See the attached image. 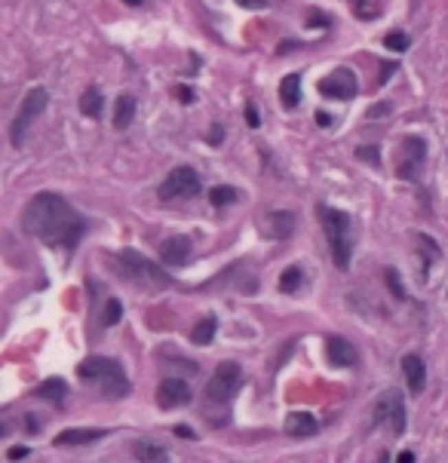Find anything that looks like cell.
I'll return each mask as SVG.
<instances>
[{
  "mask_svg": "<svg viewBox=\"0 0 448 463\" xmlns=\"http://www.w3.org/2000/svg\"><path fill=\"white\" fill-rule=\"evenodd\" d=\"M22 227L28 236L46 242V246H56V249H74L83 236V218L71 209V203L58 194H34L31 203L25 206L22 215Z\"/></svg>",
  "mask_w": 448,
  "mask_h": 463,
  "instance_id": "cell-1",
  "label": "cell"
},
{
  "mask_svg": "<svg viewBox=\"0 0 448 463\" xmlns=\"http://www.w3.org/2000/svg\"><path fill=\"white\" fill-rule=\"evenodd\" d=\"M114 270L129 280L138 289H148V292H163V289L172 286V276L163 267H157L154 261H148L142 252L135 249H123V252L114 255Z\"/></svg>",
  "mask_w": 448,
  "mask_h": 463,
  "instance_id": "cell-2",
  "label": "cell"
},
{
  "mask_svg": "<svg viewBox=\"0 0 448 463\" xmlns=\"http://www.w3.org/2000/svg\"><path fill=\"white\" fill-rule=\"evenodd\" d=\"M77 374H80L83 381L98 383L102 396H108V399H123V396H129L126 372H123V365L117 359H108V356H89V359L80 362Z\"/></svg>",
  "mask_w": 448,
  "mask_h": 463,
  "instance_id": "cell-3",
  "label": "cell"
},
{
  "mask_svg": "<svg viewBox=\"0 0 448 463\" xmlns=\"http://www.w3.org/2000/svg\"><path fill=\"white\" fill-rule=\"evenodd\" d=\"M320 215V224L326 230V240H328V249H332V261L338 270H347L350 267V218L344 212L332 209V206H320L316 209Z\"/></svg>",
  "mask_w": 448,
  "mask_h": 463,
  "instance_id": "cell-4",
  "label": "cell"
},
{
  "mask_svg": "<svg viewBox=\"0 0 448 463\" xmlns=\"http://www.w3.org/2000/svg\"><path fill=\"white\" fill-rule=\"evenodd\" d=\"M381 423H387L393 436H403L405 433V402H403V393H399L396 387L384 389V393L374 399L372 427H381Z\"/></svg>",
  "mask_w": 448,
  "mask_h": 463,
  "instance_id": "cell-5",
  "label": "cell"
},
{
  "mask_svg": "<svg viewBox=\"0 0 448 463\" xmlns=\"http://www.w3.org/2000/svg\"><path fill=\"white\" fill-rule=\"evenodd\" d=\"M46 104H49V92H46L43 86H34V89L22 98V104H19V114H16V120H12V129H10L12 148H22L25 129H28V123L34 120V117H41V111H46Z\"/></svg>",
  "mask_w": 448,
  "mask_h": 463,
  "instance_id": "cell-6",
  "label": "cell"
},
{
  "mask_svg": "<svg viewBox=\"0 0 448 463\" xmlns=\"http://www.w3.org/2000/svg\"><path fill=\"white\" fill-rule=\"evenodd\" d=\"M240 383H243V368L236 365V362H221V365L215 368L212 381L206 383V399L215 402V405L230 402L236 396V389H240Z\"/></svg>",
  "mask_w": 448,
  "mask_h": 463,
  "instance_id": "cell-7",
  "label": "cell"
},
{
  "mask_svg": "<svg viewBox=\"0 0 448 463\" xmlns=\"http://www.w3.org/2000/svg\"><path fill=\"white\" fill-rule=\"evenodd\" d=\"M200 194V178L190 166H175L163 178L160 184V200H188V196H197Z\"/></svg>",
  "mask_w": 448,
  "mask_h": 463,
  "instance_id": "cell-8",
  "label": "cell"
},
{
  "mask_svg": "<svg viewBox=\"0 0 448 463\" xmlns=\"http://www.w3.org/2000/svg\"><path fill=\"white\" fill-rule=\"evenodd\" d=\"M359 92V80L350 68H335L320 80V95L332 98V102H350Z\"/></svg>",
  "mask_w": 448,
  "mask_h": 463,
  "instance_id": "cell-9",
  "label": "cell"
},
{
  "mask_svg": "<svg viewBox=\"0 0 448 463\" xmlns=\"http://www.w3.org/2000/svg\"><path fill=\"white\" fill-rule=\"evenodd\" d=\"M424 157H427V142L424 138H418V135H408L403 142V148H399V166H396L399 178H414L418 175Z\"/></svg>",
  "mask_w": 448,
  "mask_h": 463,
  "instance_id": "cell-10",
  "label": "cell"
},
{
  "mask_svg": "<svg viewBox=\"0 0 448 463\" xmlns=\"http://www.w3.org/2000/svg\"><path fill=\"white\" fill-rule=\"evenodd\" d=\"M190 402V387L184 378H166L157 387V405L160 408H184Z\"/></svg>",
  "mask_w": 448,
  "mask_h": 463,
  "instance_id": "cell-11",
  "label": "cell"
},
{
  "mask_svg": "<svg viewBox=\"0 0 448 463\" xmlns=\"http://www.w3.org/2000/svg\"><path fill=\"white\" fill-rule=\"evenodd\" d=\"M295 224H298V218L289 209H273L261 218V230H265V236H270V240H289L295 234Z\"/></svg>",
  "mask_w": 448,
  "mask_h": 463,
  "instance_id": "cell-12",
  "label": "cell"
},
{
  "mask_svg": "<svg viewBox=\"0 0 448 463\" xmlns=\"http://www.w3.org/2000/svg\"><path fill=\"white\" fill-rule=\"evenodd\" d=\"M111 429H102V427H77V429H62V433L56 436V448H71V445H92V442L104 439Z\"/></svg>",
  "mask_w": 448,
  "mask_h": 463,
  "instance_id": "cell-13",
  "label": "cell"
},
{
  "mask_svg": "<svg viewBox=\"0 0 448 463\" xmlns=\"http://www.w3.org/2000/svg\"><path fill=\"white\" fill-rule=\"evenodd\" d=\"M160 258L169 267H184L190 261V240L188 236H169L160 242Z\"/></svg>",
  "mask_w": 448,
  "mask_h": 463,
  "instance_id": "cell-14",
  "label": "cell"
},
{
  "mask_svg": "<svg viewBox=\"0 0 448 463\" xmlns=\"http://www.w3.org/2000/svg\"><path fill=\"white\" fill-rule=\"evenodd\" d=\"M403 374H405V381H408V389H412L414 396L424 393V387H427V365H424V359H421L418 353H405L403 356Z\"/></svg>",
  "mask_w": 448,
  "mask_h": 463,
  "instance_id": "cell-15",
  "label": "cell"
},
{
  "mask_svg": "<svg viewBox=\"0 0 448 463\" xmlns=\"http://www.w3.org/2000/svg\"><path fill=\"white\" fill-rule=\"evenodd\" d=\"M326 353H328V359H332V365H341V368L357 365V350H353V343L344 341V337H328Z\"/></svg>",
  "mask_w": 448,
  "mask_h": 463,
  "instance_id": "cell-16",
  "label": "cell"
},
{
  "mask_svg": "<svg viewBox=\"0 0 448 463\" xmlns=\"http://www.w3.org/2000/svg\"><path fill=\"white\" fill-rule=\"evenodd\" d=\"M316 429H320V423H316V418L307 411H295L286 418V433L289 436H313Z\"/></svg>",
  "mask_w": 448,
  "mask_h": 463,
  "instance_id": "cell-17",
  "label": "cell"
},
{
  "mask_svg": "<svg viewBox=\"0 0 448 463\" xmlns=\"http://www.w3.org/2000/svg\"><path fill=\"white\" fill-rule=\"evenodd\" d=\"M280 102H282V108H298V104H301V80H298V74L282 77V83H280Z\"/></svg>",
  "mask_w": 448,
  "mask_h": 463,
  "instance_id": "cell-18",
  "label": "cell"
},
{
  "mask_svg": "<svg viewBox=\"0 0 448 463\" xmlns=\"http://www.w3.org/2000/svg\"><path fill=\"white\" fill-rule=\"evenodd\" d=\"M34 396H37V399H49L52 405H62L65 396H68V383L58 381V378H52V381L41 383V387L34 389Z\"/></svg>",
  "mask_w": 448,
  "mask_h": 463,
  "instance_id": "cell-19",
  "label": "cell"
},
{
  "mask_svg": "<svg viewBox=\"0 0 448 463\" xmlns=\"http://www.w3.org/2000/svg\"><path fill=\"white\" fill-rule=\"evenodd\" d=\"M135 117V98L133 95H120L117 98V108H114V126L117 129H126Z\"/></svg>",
  "mask_w": 448,
  "mask_h": 463,
  "instance_id": "cell-20",
  "label": "cell"
},
{
  "mask_svg": "<svg viewBox=\"0 0 448 463\" xmlns=\"http://www.w3.org/2000/svg\"><path fill=\"white\" fill-rule=\"evenodd\" d=\"M215 328H219V322H215V316H206V319H200L194 326V332H190V341L197 343V347H206V343H212L215 337Z\"/></svg>",
  "mask_w": 448,
  "mask_h": 463,
  "instance_id": "cell-21",
  "label": "cell"
},
{
  "mask_svg": "<svg viewBox=\"0 0 448 463\" xmlns=\"http://www.w3.org/2000/svg\"><path fill=\"white\" fill-rule=\"evenodd\" d=\"M120 319H123V304L117 301V297H108V301H104V307H102V319H98V326H102V328H114Z\"/></svg>",
  "mask_w": 448,
  "mask_h": 463,
  "instance_id": "cell-22",
  "label": "cell"
},
{
  "mask_svg": "<svg viewBox=\"0 0 448 463\" xmlns=\"http://www.w3.org/2000/svg\"><path fill=\"white\" fill-rule=\"evenodd\" d=\"M80 111L87 117H92V120H96V117H102V92H98L96 86H89V89L80 95Z\"/></svg>",
  "mask_w": 448,
  "mask_h": 463,
  "instance_id": "cell-23",
  "label": "cell"
},
{
  "mask_svg": "<svg viewBox=\"0 0 448 463\" xmlns=\"http://www.w3.org/2000/svg\"><path fill=\"white\" fill-rule=\"evenodd\" d=\"M359 19H378L384 12V0H350Z\"/></svg>",
  "mask_w": 448,
  "mask_h": 463,
  "instance_id": "cell-24",
  "label": "cell"
},
{
  "mask_svg": "<svg viewBox=\"0 0 448 463\" xmlns=\"http://www.w3.org/2000/svg\"><path fill=\"white\" fill-rule=\"evenodd\" d=\"M301 280H304L301 267H286V270H282V276H280V289L286 295H292V292H298V289H301Z\"/></svg>",
  "mask_w": 448,
  "mask_h": 463,
  "instance_id": "cell-25",
  "label": "cell"
},
{
  "mask_svg": "<svg viewBox=\"0 0 448 463\" xmlns=\"http://www.w3.org/2000/svg\"><path fill=\"white\" fill-rule=\"evenodd\" d=\"M209 203H212L215 209L230 206V203H236V190L227 188V184H221V188H212V190H209Z\"/></svg>",
  "mask_w": 448,
  "mask_h": 463,
  "instance_id": "cell-26",
  "label": "cell"
},
{
  "mask_svg": "<svg viewBox=\"0 0 448 463\" xmlns=\"http://www.w3.org/2000/svg\"><path fill=\"white\" fill-rule=\"evenodd\" d=\"M384 46L393 52H405L408 46H412V41H408V34H403V31H390V34L384 37Z\"/></svg>",
  "mask_w": 448,
  "mask_h": 463,
  "instance_id": "cell-27",
  "label": "cell"
},
{
  "mask_svg": "<svg viewBox=\"0 0 448 463\" xmlns=\"http://www.w3.org/2000/svg\"><path fill=\"white\" fill-rule=\"evenodd\" d=\"M135 451H138V454H135L138 460H157V458L163 454L160 448L154 445V442H135Z\"/></svg>",
  "mask_w": 448,
  "mask_h": 463,
  "instance_id": "cell-28",
  "label": "cell"
},
{
  "mask_svg": "<svg viewBox=\"0 0 448 463\" xmlns=\"http://www.w3.org/2000/svg\"><path fill=\"white\" fill-rule=\"evenodd\" d=\"M384 276H387V286H390V292L396 295L399 301H403L405 292H403V286H399V273H396V270H390V267H387V270H384Z\"/></svg>",
  "mask_w": 448,
  "mask_h": 463,
  "instance_id": "cell-29",
  "label": "cell"
},
{
  "mask_svg": "<svg viewBox=\"0 0 448 463\" xmlns=\"http://www.w3.org/2000/svg\"><path fill=\"white\" fill-rule=\"evenodd\" d=\"M357 157H359V160H366V163H372V166H378V148H374V144H368V148H366V144H362V148H357Z\"/></svg>",
  "mask_w": 448,
  "mask_h": 463,
  "instance_id": "cell-30",
  "label": "cell"
},
{
  "mask_svg": "<svg viewBox=\"0 0 448 463\" xmlns=\"http://www.w3.org/2000/svg\"><path fill=\"white\" fill-rule=\"evenodd\" d=\"M166 365H175V368H181V372H188V374H194L197 372V362H188V359H181V356H172V359H163Z\"/></svg>",
  "mask_w": 448,
  "mask_h": 463,
  "instance_id": "cell-31",
  "label": "cell"
},
{
  "mask_svg": "<svg viewBox=\"0 0 448 463\" xmlns=\"http://www.w3.org/2000/svg\"><path fill=\"white\" fill-rule=\"evenodd\" d=\"M390 104H374V108L372 111H368V120H381V117H387V114H390Z\"/></svg>",
  "mask_w": 448,
  "mask_h": 463,
  "instance_id": "cell-32",
  "label": "cell"
},
{
  "mask_svg": "<svg viewBox=\"0 0 448 463\" xmlns=\"http://www.w3.org/2000/svg\"><path fill=\"white\" fill-rule=\"evenodd\" d=\"M28 448H25V445H16V448H10V451H6V458H10V460H22V458H28Z\"/></svg>",
  "mask_w": 448,
  "mask_h": 463,
  "instance_id": "cell-33",
  "label": "cell"
},
{
  "mask_svg": "<svg viewBox=\"0 0 448 463\" xmlns=\"http://www.w3.org/2000/svg\"><path fill=\"white\" fill-rule=\"evenodd\" d=\"M396 71V62H384V68H381V77H378V86H384L387 83V77Z\"/></svg>",
  "mask_w": 448,
  "mask_h": 463,
  "instance_id": "cell-34",
  "label": "cell"
},
{
  "mask_svg": "<svg viewBox=\"0 0 448 463\" xmlns=\"http://www.w3.org/2000/svg\"><path fill=\"white\" fill-rule=\"evenodd\" d=\"M246 123L249 126H258V111H255V104H246Z\"/></svg>",
  "mask_w": 448,
  "mask_h": 463,
  "instance_id": "cell-35",
  "label": "cell"
},
{
  "mask_svg": "<svg viewBox=\"0 0 448 463\" xmlns=\"http://www.w3.org/2000/svg\"><path fill=\"white\" fill-rule=\"evenodd\" d=\"M240 6H246V10H261V6L267 3V0H236Z\"/></svg>",
  "mask_w": 448,
  "mask_h": 463,
  "instance_id": "cell-36",
  "label": "cell"
},
{
  "mask_svg": "<svg viewBox=\"0 0 448 463\" xmlns=\"http://www.w3.org/2000/svg\"><path fill=\"white\" fill-rule=\"evenodd\" d=\"M175 433H179L181 439H194V433H190V429L184 427V423H179V427H175Z\"/></svg>",
  "mask_w": 448,
  "mask_h": 463,
  "instance_id": "cell-37",
  "label": "cell"
},
{
  "mask_svg": "<svg viewBox=\"0 0 448 463\" xmlns=\"http://www.w3.org/2000/svg\"><path fill=\"white\" fill-rule=\"evenodd\" d=\"M221 138H224V132H221L219 126H212V135H209V142H212V144H219Z\"/></svg>",
  "mask_w": 448,
  "mask_h": 463,
  "instance_id": "cell-38",
  "label": "cell"
},
{
  "mask_svg": "<svg viewBox=\"0 0 448 463\" xmlns=\"http://www.w3.org/2000/svg\"><path fill=\"white\" fill-rule=\"evenodd\" d=\"M396 463H414V454H412V451H403V454L396 458Z\"/></svg>",
  "mask_w": 448,
  "mask_h": 463,
  "instance_id": "cell-39",
  "label": "cell"
},
{
  "mask_svg": "<svg viewBox=\"0 0 448 463\" xmlns=\"http://www.w3.org/2000/svg\"><path fill=\"white\" fill-rule=\"evenodd\" d=\"M179 98H181V102H190L194 95H190V89H188V86H181V89H179Z\"/></svg>",
  "mask_w": 448,
  "mask_h": 463,
  "instance_id": "cell-40",
  "label": "cell"
},
{
  "mask_svg": "<svg viewBox=\"0 0 448 463\" xmlns=\"http://www.w3.org/2000/svg\"><path fill=\"white\" fill-rule=\"evenodd\" d=\"M123 3H129V6H138V3H142V0H123Z\"/></svg>",
  "mask_w": 448,
  "mask_h": 463,
  "instance_id": "cell-41",
  "label": "cell"
}]
</instances>
